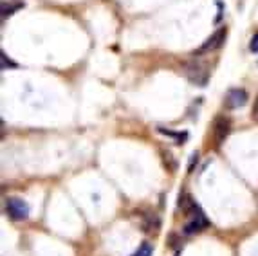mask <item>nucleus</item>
Segmentation results:
<instances>
[{"instance_id":"nucleus-1","label":"nucleus","mask_w":258,"mask_h":256,"mask_svg":"<svg viewBox=\"0 0 258 256\" xmlns=\"http://www.w3.org/2000/svg\"><path fill=\"white\" fill-rule=\"evenodd\" d=\"M182 73H184V76L188 78L191 83H195L197 87H204L208 83V80H210V71H208V67L203 61H197V60L182 63Z\"/></svg>"},{"instance_id":"nucleus-2","label":"nucleus","mask_w":258,"mask_h":256,"mask_svg":"<svg viewBox=\"0 0 258 256\" xmlns=\"http://www.w3.org/2000/svg\"><path fill=\"white\" fill-rule=\"evenodd\" d=\"M210 226V220L206 218V215L201 211V209L195 206L191 211L188 213V220L184 222V226H182V233L184 235H195V233H201V231H204L206 227Z\"/></svg>"},{"instance_id":"nucleus-3","label":"nucleus","mask_w":258,"mask_h":256,"mask_svg":"<svg viewBox=\"0 0 258 256\" xmlns=\"http://www.w3.org/2000/svg\"><path fill=\"white\" fill-rule=\"evenodd\" d=\"M6 213L9 215L11 220H17V222H22V220H27L29 217V204L26 201H22L18 197H11L6 201Z\"/></svg>"},{"instance_id":"nucleus-4","label":"nucleus","mask_w":258,"mask_h":256,"mask_svg":"<svg viewBox=\"0 0 258 256\" xmlns=\"http://www.w3.org/2000/svg\"><path fill=\"white\" fill-rule=\"evenodd\" d=\"M226 34H228V29L226 27H220L217 29L215 33L211 34L210 38L194 52V56H201V54H206V52H213L217 49H220L224 45V40H226Z\"/></svg>"},{"instance_id":"nucleus-5","label":"nucleus","mask_w":258,"mask_h":256,"mask_svg":"<svg viewBox=\"0 0 258 256\" xmlns=\"http://www.w3.org/2000/svg\"><path fill=\"white\" fill-rule=\"evenodd\" d=\"M229 132H231V121H229L228 117L220 115V117H217V119L213 121L211 136H213V141H215L217 146H219L220 143H224V139L229 136Z\"/></svg>"},{"instance_id":"nucleus-6","label":"nucleus","mask_w":258,"mask_h":256,"mask_svg":"<svg viewBox=\"0 0 258 256\" xmlns=\"http://www.w3.org/2000/svg\"><path fill=\"white\" fill-rule=\"evenodd\" d=\"M247 99H249V96H247V92H245L244 89H231L226 94V99H224V105H226V108H229V110H235V108H242L247 103Z\"/></svg>"},{"instance_id":"nucleus-7","label":"nucleus","mask_w":258,"mask_h":256,"mask_svg":"<svg viewBox=\"0 0 258 256\" xmlns=\"http://www.w3.org/2000/svg\"><path fill=\"white\" fill-rule=\"evenodd\" d=\"M141 227L145 233H157L161 229V220L157 215L154 213H147L143 217V222H141Z\"/></svg>"},{"instance_id":"nucleus-8","label":"nucleus","mask_w":258,"mask_h":256,"mask_svg":"<svg viewBox=\"0 0 258 256\" xmlns=\"http://www.w3.org/2000/svg\"><path fill=\"white\" fill-rule=\"evenodd\" d=\"M152 251H154V249H152L150 243H148V242H143L141 245H139V247L136 249V251H134L130 256H152Z\"/></svg>"},{"instance_id":"nucleus-9","label":"nucleus","mask_w":258,"mask_h":256,"mask_svg":"<svg viewBox=\"0 0 258 256\" xmlns=\"http://www.w3.org/2000/svg\"><path fill=\"white\" fill-rule=\"evenodd\" d=\"M163 162H164V166H166V170H170V171L177 170V161L173 159V155L170 154V152H163Z\"/></svg>"},{"instance_id":"nucleus-10","label":"nucleus","mask_w":258,"mask_h":256,"mask_svg":"<svg viewBox=\"0 0 258 256\" xmlns=\"http://www.w3.org/2000/svg\"><path fill=\"white\" fill-rule=\"evenodd\" d=\"M157 132L159 134H164V136H170V137H175L177 141H179V145H182V141H184L186 137H188V134L182 132V134H177V132H170V130H164V128H157Z\"/></svg>"},{"instance_id":"nucleus-11","label":"nucleus","mask_w":258,"mask_h":256,"mask_svg":"<svg viewBox=\"0 0 258 256\" xmlns=\"http://www.w3.org/2000/svg\"><path fill=\"white\" fill-rule=\"evenodd\" d=\"M249 51H251V52H258V33L254 34L253 38H251V43H249Z\"/></svg>"},{"instance_id":"nucleus-12","label":"nucleus","mask_w":258,"mask_h":256,"mask_svg":"<svg viewBox=\"0 0 258 256\" xmlns=\"http://www.w3.org/2000/svg\"><path fill=\"white\" fill-rule=\"evenodd\" d=\"M15 9H20V4L13 6V8H6V6H2V17H8V15H11V11H15Z\"/></svg>"},{"instance_id":"nucleus-13","label":"nucleus","mask_w":258,"mask_h":256,"mask_svg":"<svg viewBox=\"0 0 258 256\" xmlns=\"http://www.w3.org/2000/svg\"><path fill=\"white\" fill-rule=\"evenodd\" d=\"M253 119L258 123V98H256V101H254V107H253Z\"/></svg>"}]
</instances>
